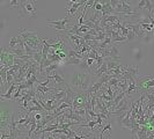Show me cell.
I'll use <instances>...</instances> for the list:
<instances>
[{"label": "cell", "mask_w": 154, "mask_h": 139, "mask_svg": "<svg viewBox=\"0 0 154 139\" xmlns=\"http://www.w3.org/2000/svg\"><path fill=\"white\" fill-rule=\"evenodd\" d=\"M71 86L78 91V92H87L91 87V73L84 72V74L80 73H73L69 79Z\"/></svg>", "instance_id": "obj_1"}, {"label": "cell", "mask_w": 154, "mask_h": 139, "mask_svg": "<svg viewBox=\"0 0 154 139\" xmlns=\"http://www.w3.org/2000/svg\"><path fill=\"white\" fill-rule=\"evenodd\" d=\"M20 34V37L24 41L26 45L30 46L35 50H43V42L42 39H39L37 37V34L36 31H29L27 29H21L19 31Z\"/></svg>", "instance_id": "obj_2"}, {"label": "cell", "mask_w": 154, "mask_h": 139, "mask_svg": "<svg viewBox=\"0 0 154 139\" xmlns=\"http://www.w3.org/2000/svg\"><path fill=\"white\" fill-rule=\"evenodd\" d=\"M20 17H35L37 13L36 1L21 0L20 1Z\"/></svg>", "instance_id": "obj_3"}, {"label": "cell", "mask_w": 154, "mask_h": 139, "mask_svg": "<svg viewBox=\"0 0 154 139\" xmlns=\"http://www.w3.org/2000/svg\"><path fill=\"white\" fill-rule=\"evenodd\" d=\"M46 24L54 27L57 30L65 31V32H67V31L74 26V24L72 23V20H71L69 17H65V19H62V20H48V21H46Z\"/></svg>", "instance_id": "obj_4"}, {"label": "cell", "mask_w": 154, "mask_h": 139, "mask_svg": "<svg viewBox=\"0 0 154 139\" xmlns=\"http://www.w3.org/2000/svg\"><path fill=\"white\" fill-rule=\"evenodd\" d=\"M88 101V94L87 92H74L73 97V110L77 109H84Z\"/></svg>", "instance_id": "obj_5"}, {"label": "cell", "mask_w": 154, "mask_h": 139, "mask_svg": "<svg viewBox=\"0 0 154 139\" xmlns=\"http://www.w3.org/2000/svg\"><path fill=\"white\" fill-rule=\"evenodd\" d=\"M86 2H87L86 0H82V1H75V0H73V5L69 8H67V15L74 16L78 9L81 7V6H85ZM69 16H67V17H69Z\"/></svg>", "instance_id": "obj_6"}, {"label": "cell", "mask_w": 154, "mask_h": 139, "mask_svg": "<svg viewBox=\"0 0 154 139\" xmlns=\"http://www.w3.org/2000/svg\"><path fill=\"white\" fill-rule=\"evenodd\" d=\"M16 88H17V84L16 82H13L12 85H11V87L8 88V91L5 94H1L0 95V99L4 101V100H9L12 101V99H13V95H14V92L16 91Z\"/></svg>", "instance_id": "obj_7"}, {"label": "cell", "mask_w": 154, "mask_h": 139, "mask_svg": "<svg viewBox=\"0 0 154 139\" xmlns=\"http://www.w3.org/2000/svg\"><path fill=\"white\" fill-rule=\"evenodd\" d=\"M48 78H50V79H54V82H56L57 85H59V86H66V82H65L64 78L62 77V73H58L57 71L52 72V73H51V76H49Z\"/></svg>", "instance_id": "obj_8"}, {"label": "cell", "mask_w": 154, "mask_h": 139, "mask_svg": "<svg viewBox=\"0 0 154 139\" xmlns=\"http://www.w3.org/2000/svg\"><path fill=\"white\" fill-rule=\"evenodd\" d=\"M82 62H84V59L73 57V58H67V60H65L64 64H65V65H81Z\"/></svg>", "instance_id": "obj_9"}, {"label": "cell", "mask_w": 154, "mask_h": 139, "mask_svg": "<svg viewBox=\"0 0 154 139\" xmlns=\"http://www.w3.org/2000/svg\"><path fill=\"white\" fill-rule=\"evenodd\" d=\"M58 69H59V64H52V65H50V66L45 67L44 73L46 74V78L49 77V76H51V73L54 72V71H57Z\"/></svg>", "instance_id": "obj_10"}, {"label": "cell", "mask_w": 154, "mask_h": 139, "mask_svg": "<svg viewBox=\"0 0 154 139\" xmlns=\"http://www.w3.org/2000/svg\"><path fill=\"white\" fill-rule=\"evenodd\" d=\"M124 70H125L126 72H129L136 80L138 79V66H137V65L133 66V67H131V66H130V67H124Z\"/></svg>", "instance_id": "obj_11"}, {"label": "cell", "mask_w": 154, "mask_h": 139, "mask_svg": "<svg viewBox=\"0 0 154 139\" xmlns=\"http://www.w3.org/2000/svg\"><path fill=\"white\" fill-rule=\"evenodd\" d=\"M8 54H9V49H6L5 46H2L1 48V54H0V63H1V65L5 63Z\"/></svg>", "instance_id": "obj_12"}, {"label": "cell", "mask_w": 154, "mask_h": 139, "mask_svg": "<svg viewBox=\"0 0 154 139\" xmlns=\"http://www.w3.org/2000/svg\"><path fill=\"white\" fill-rule=\"evenodd\" d=\"M106 132H109V133H110V136H111V124H110V123H108V124H106V125H104V128L102 129L100 136H99V139L103 138V134H104Z\"/></svg>", "instance_id": "obj_13"}, {"label": "cell", "mask_w": 154, "mask_h": 139, "mask_svg": "<svg viewBox=\"0 0 154 139\" xmlns=\"http://www.w3.org/2000/svg\"><path fill=\"white\" fill-rule=\"evenodd\" d=\"M20 44V36L19 37H12L9 42V49H14Z\"/></svg>", "instance_id": "obj_14"}, {"label": "cell", "mask_w": 154, "mask_h": 139, "mask_svg": "<svg viewBox=\"0 0 154 139\" xmlns=\"http://www.w3.org/2000/svg\"><path fill=\"white\" fill-rule=\"evenodd\" d=\"M153 8H154V1H152V0H146V6H145V9H148L149 15H152V14H153Z\"/></svg>", "instance_id": "obj_15"}, {"label": "cell", "mask_w": 154, "mask_h": 139, "mask_svg": "<svg viewBox=\"0 0 154 139\" xmlns=\"http://www.w3.org/2000/svg\"><path fill=\"white\" fill-rule=\"evenodd\" d=\"M137 37V35L133 32L132 30L129 31V34H128V36H126V39H128V42H132V41H134Z\"/></svg>", "instance_id": "obj_16"}, {"label": "cell", "mask_w": 154, "mask_h": 139, "mask_svg": "<svg viewBox=\"0 0 154 139\" xmlns=\"http://www.w3.org/2000/svg\"><path fill=\"white\" fill-rule=\"evenodd\" d=\"M8 6H9V7H17V8H20V1H17V0H12V1H9Z\"/></svg>", "instance_id": "obj_17"}, {"label": "cell", "mask_w": 154, "mask_h": 139, "mask_svg": "<svg viewBox=\"0 0 154 139\" xmlns=\"http://www.w3.org/2000/svg\"><path fill=\"white\" fill-rule=\"evenodd\" d=\"M145 6H146V0H140L138 4L139 9H145Z\"/></svg>", "instance_id": "obj_18"}, {"label": "cell", "mask_w": 154, "mask_h": 139, "mask_svg": "<svg viewBox=\"0 0 154 139\" xmlns=\"http://www.w3.org/2000/svg\"><path fill=\"white\" fill-rule=\"evenodd\" d=\"M39 139H48L45 136V132H42V133L39 134Z\"/></svg>", "instance_id": "obj_19"}]
</instances>
